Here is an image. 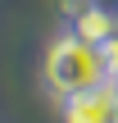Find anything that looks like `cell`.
Wrapping results in <instances>:
<instances>
[{
    "label": "cell",
    "instance_id": "6da1fadb",
    "mask_svg": "<svg viewBox=\"0 0 118 123\" xmlns=\"http://www.w3.org/2000/svg\"><path fill=\"white\" fill-rule=\"evenodd\" d=\"M41 82H45V91L55 100H64L73 91H86V87L109 82V68H105L100 46H91V41H82L77 32L64 27V32L50 37V46L41 55Z\"/></svg>",
    "mask_w": 118,
    "mask_h": 123
},
{
    "label": "cell",
    "instance_id": "7a4b0ae2",
    "mask_svg": "<svg viewBox=\"0 0 118 123\" xmlns=\"http://www.w3.org/2000/svg\"><path fill=\"white\" fill-rule=\"evenodd\" d=\"M64 27L91 46H105L109 37H118V5L114 0H64Z\"/></svg>",
    "mask_w": 118,
    "mask_h": 123
},
{
    "label": "cell",
    "instance_id": "3957f363",
    "mask_svg": "<svg viewBox=\"0 0 118 123\" xmlns=\"http://www.w3.org/2000/svg\"><path fill=\"white\" fill-rule=\"evenodd\" d=\"M59 114H64V123H118V87L100 82V87L73 91L59 100Z\"/></svg>",
    "mask_w": 118,
    "mask_h": 123
},
{
    "label": "cell",
    "instance_id": "277c9868",
    "mask_svg": "<svg viewBox=\"0 0 118 123\" xmlns=\"http://www.w3.org/2000/svg\"><path fill=\"white\" fill-rule=\"evenodd\" d=\"M100 55H105V68H109V78L118 73V37H109L105 46H100Z\"/></svg>",
    "mask_w": 118,
    "mask_h": 123
},
{
    "label": "cell",
    "instance_id": "5b68a950",
    "mask_svg": "<svg viewBox=\"0 0 118 123\" xmlns=\"http://www.w3.org/2000/svg\"><path fill=\"white\" fill-rule=\"evenodd\" d=\"M109 82H114V87H118V73H114V78H109Z\"/></svg>",
    "mask_w": 118,
    "mask_h": 123
}]
</instances>
